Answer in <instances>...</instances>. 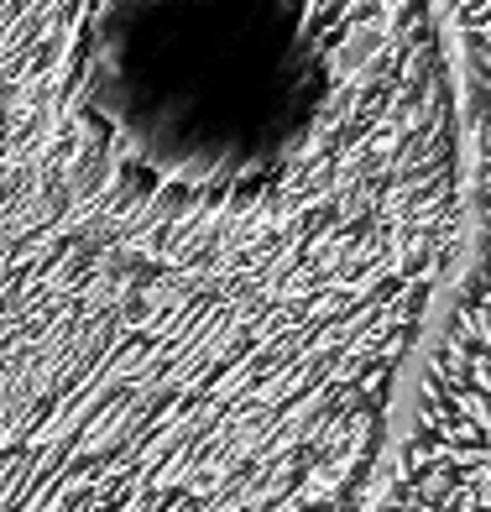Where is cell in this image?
<instances>
[{
    "label": "cell",
    "instance_id": "6da1fadb",
    "mask_svg": "<svg viewBox=\"0 0 491 512\" xmlns=\"http://www.w3.org/2000/svg\"><path fill=\"white\" fill-rule=\"evenodd\" d=\"M460 241L444 0H0V512H371Z\"/></svg>",
    "mask_w": 491,
    "mask_h": 512
},
{
    "label": "cell",
    "instance_id": "7a4b0ae2",
    "mask_svg": "<svg viewBox=\"0 0 491 512\" xmlns=\"http://www.w3.org/2000/svg\"><path fill=\"white\" fill-rule=\"evenodd\" d=\"M465 142V241L413 371L392 465L491 455V0H444Z\"/></svg>",
    "mask_w": 491,
    "mask_h": 512
}]
</instances>
